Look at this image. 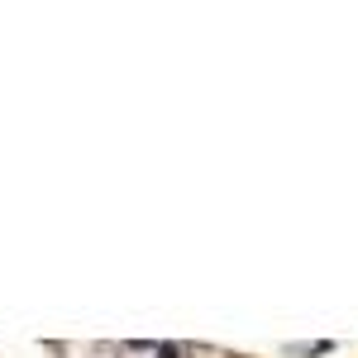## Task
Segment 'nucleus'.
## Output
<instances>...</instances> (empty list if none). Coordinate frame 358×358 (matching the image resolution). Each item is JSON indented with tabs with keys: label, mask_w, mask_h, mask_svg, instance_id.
Segmentation results:
<instances>
[{
	"label": "nucleus",
	"mask_w": 358,
	"mask_h": 358,
	"mask_svg": "<svg viewBox=\"0 0 358 358\" xmlns=\"http://www.w3.org/2000/svg\"><path fill=\"white\" fill-rule=\"evenodd\" d=\"M158 358H182V349H172V344H163V349H158Z\"/></svg>",
	"instance_id": "nucleus-1"
}]
</instances>
